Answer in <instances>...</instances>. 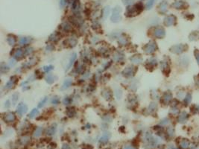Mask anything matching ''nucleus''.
Listing matches in <instances>:
<instances>
[{
  "label": "nucleus",
  "mask_w": 199,
  "mask_h": 149,
  "mask_svg": "<svg viewBox=\"0 0 199 149\" xmlns=\"http://www.w3.org/2000/svg\"><path fill=\"white\" fill-rule=\"evenodd\" d=\"M60 102V99H58V97H54V98H53L52 99V104H58V103Z\"/></svg>",
  "instance_id": "obj_36"
},
{
  "label": "nucleus",
  "mask_w": 199,
  "mask_h": 149,
  "mask_svg": "<svg viewBox=\"0 0 199 149\" xmlns=\"http://www.w3.org/2000/svg\"><path fill=\"white\" fill-rule=\"evenodd\" d=\"M58 79V78H57V76H55V75H48L47 76H46V78H45V81H46V82L48 84H52V83H54V82Z\"/></svg>",
  "instance_id": "obj_12"
},
{
  "label": "nucleus",
  "mask_w": 199,
  "mask_h": 149,
  "mask_svg": "<svg viewBox=\"0 0 199 149\" xmlns=\"http://www.w3.org/2000/svg\"><path fill=\"white\" fill-rule=\"evenodd\" d=\"M175 17L174 16H169L165 18L164 22L166 25H172L175 23Z\"/></svg>",
  "instance_id": "obj_14"
},
{
  "label": "nucleus",
  "mask_w": 199,
  "mask_h": 149,
  "mask_svg": "<svg viewBox=\"0 0 199 149\" xmlns=\"http://www.w3.org/2000/svg\"><path fill=\"white\" fill-rule=\"evenodd\" d=\"M19 93H17V92H16V93H14L12 95V103L13 104H17V102L18 101V99H19Z\"/></svg>",
  "instance_id": "obj_24"
},
{
  "label": "nucleus",
  "mask_w": 199,
  "mask_h": 149,
  "mask_svg": "<svg viewBox=\"0 0 199 149\" xmlns=\"http://www.w3.org/2000/svg\"><path fill=\"white\" fill-rule=\"evenodd\" d=\"M30 140V138L28 136H24L21 139V142L23 144H24V145H25V144H27Z\"/></svg>",
  "instance_id": "obj_33"
},
{
  "label": "nucleus",
  "mask_w": 199,
  "mask_h": 149,
  "mask_svg": "<svg viewBox=\"0 0 199 149\" xmlns=\"http://www.w3.org/2000/svg\"><path fill=\"white\" fill-rule=\"evenodd\" d=\"M164 35H165V32H164V30L161 28H158L154 31V36L160 38V37H163Z\"/></svg>",
  "instance_id": "obj_10"
},
{
  "label": "nucleus",
  "mask_w": 199,
  "mask_h": 149,
  "mask_svg": "<svg viewBox=\"0 0 199 149\" xmlns=\"http://www.w3.org/2000/svg\"><path fill=\"white\" fill-rule=\"evenodd\" d=\"M60 5L63 7V6H64L65 5H66V1H65V0H60Z\"/></svg>",
  "instance_id": "obj_42"
},
{
  "label": "nucleus",
  "mask_w": 199,
  "mask_h": 149,
  "mask_svg": "<svg viewBox=\"0 0 199 149\" xmlns=\"http://www.w3.org/2000/svg\"><path fill=\"white\" fill-rule=\"evenodd\" d=\"M17 77H15V76L12 77V78H11V79H10V80L8 81V83L6 84L5 88H7V89H11V88H12V87H14V85L16 84V83H17Z\"/></svg>",
  "instance_id": "obj_7"
},
{
  "label": "nucleus",
  "mask_w": 199,
  "mask_h": 149,
  "mask_svg": "<svg viewBox=\"0 0 199 149\" xmlns=\"http://www.w3.org/2000/svg\"><path fill=\"white\" fill-rule=\"evenodd\" d=\"M27 110H28V107L25 104H24L23 103H20L19 104H18L17 108V112L20 116L24 115L25 113L27 112Z\"/></svg>",
  "instance_id": "obj_4"
},
{
  "label": "nucleus",
  "mask_w": 199,
  "mask_h": 149,
  "mask_svg": "<svg viewBox=\"0 0 199 149\" xmlns=\"http://www.w3.org/2000/svg\"><path fill=\"white\" fill-rule=\"evenodd\" d=\"M23 55H24V51H23L22 49H17L16 51H15V52L14 53V59H21L23 57Z\"/></svg>",
  "instance_id": "obj_9"
},
{
  "label": "nucleus",
  "mask_w": 199,
  "mask_h": 149,
  "mask_svg": "<svg viewBox=\"0 0 199 149\" xmlns=\"http://www.w3.org/2000/svg\"><path fill=\"white\" fill-rule=\"evenodd\" d=\"M136 69L133 66H128V67L125 68V69L122 72V74L126 77H131L135 73Z\"/></svg>",
  "instance_id": "obj_5"
},
{
  "label": "nucleus",
  "mask_w": 199,
  "mask_h": 149,
  "mask_svg": "<svg viewBox=\"0 0 199 149\" xmlns=\"http://www.w3.org/2000/svg\"><path fill=\"white\" fill-rule=\"evenodd\" d=\"M8 70H9V69H8V67L6 65L2 64V66H1V72H2V73L6 72H8Z\"/></svg>",
  "instance_id": "obj_34"
},
{
  "label": "nucleus",
  "mask_w": 199,
  "mask_h": 149,
  "mask_svg": "<svg viewBox=\"0 0 199 149\" xmlns=\"http://www.w3.org/2000/svg\"><path fill=\"white\" fill-rule=\"evenodd\" d=\"M53 69V66L52 65H49V66H45L43 67V71L45 72H49V71L52 70Z\"/></svg>",
  "instance_id": "obj_31"
},
{
  "label": "nucleus",
  "mask_w": 199,
  "mask_h": 149,
  "mask_svg": "<svg viewBox=\"0 0 199 149\" xmlns=\"http://www.w3.org/2000/svg\"><path fill=\"white\" fill-rule=\"evenodd\" d=\"M125 5H131L132 2H134V0H122Z\"/></svg>",
  "instance_id": "obj_38"
},
{
  "label": "nucleus",
  "mask_w": 199,
  "mask_h": 149,
  "mask_svg": "<svg viewBox=\"0 0 199 149\" xmlns=\"http://www.w3.org/2000/svg\"><path fill=\"white\" fill-rule=\"evenodd\" d=\"M124 58V54L118 52H116L114 54H113V59L116 60V61H121L122 59Z\"/></svg>",
  "instance_id": "obj_17"
},
{
  "label": "nucleus",
  "mask_w": 199,
  "mask_h": 149,
  "mask_svg": "<svg viewBox=\"0 0 199 149\" xmlns=\"http://www.w3.org/2000/svg\"><path fill=\"white\" fill-rule=\"evenodd\" d=\"M15 64H16V61H15L14 59H12V60H10V65H11V66H14Z\"/></svg>",
  "instance_id": "obj_41"
},
{
  "label": "nucleus",
  "mask_w": 199,
  "mask_h": 149,
  "mask_svg": "<svg viewBox=\"0 0 199 149\" xmlns=\"http://www.w3.org/2000/svg\"><path fill=\"white\" fill-rule=\"evenodd\" d=\"M123 149H136V148L133 146H125Z\"/></svg>",
  "instance_id": "obj_43"
},
{
  "label": "nucleus",
  "mask_w": 199,
  "mask_h": 149,
  "mask_svg": "<svg viewBox=\"0 0 199 149\" xmlns=\"http://www.w3.org/2000/svg\"><path fill=\"white\" fill-rule=\"evenodd\" d=\"M31 38L29 37H23L19 40V44L20 45H26L30 43Z\"/></svg>",
  "instance_id": "obj_20"
},
{
  "label": "nucleus",
  "mask_w": 199,
  "mask_h": 149,
  "mask_svg": "<svg viewBox=\"0 0 199 149\" xmlns=\"http://www.w3.org/2000/svg\"><path fill=\"white\" fill-rule=\"evenodd\" d=\"M110 137V133H104V134L101 137L100 139V141L101 142H105L108 141Z\"/></svg>",
  "instance_id": "obj_22"
},
{
  "label": "nucleus",
  "mask_w": 199,
  "mask_h": 149,
  "mask_svg": "<svg viewBox=\"0 0 199 149\" xmlns=\"http://www.w3.org/2000/svg\"><path fill=\"white\" fill-rule=\"evenodd\" d=\"M35 63H36V60H35V59H32L31 60H29V62L27 63L28 66H32L33 65H34Z\"/></svg>",
  "instance_id": "obj_39"
},
{
  "label": "nucleus",
  "mask_w": 199,
  "mask_h": 149,
  "mask_svg": "<svg viewBox=\"0 0 199 149\" xmlns=\"http://www.w3.org/2000/svg\"><path fill=\"white\" fill-rule=\"evenodd\" d=\"M121 11L122 9L119 6H116L113 9V12H112L111 15V20L113 23H118L122 19V16H121Z\"/></svg>",
  "instance_id": "obj_2"
},
{
  "label": "nucleus",
  "mask_w": 199,
  "mask_h": 149,
  "mask_svg": "<svg viewBox=\"0 0 199 149\" xmlns=\"http://www.w3.org/2000/svg\"><path fill=\"white\" fill-rule=\"evenodd\" d=\"M63 28L65 30V31H69V30H70L71 29V26L70 25L68 24V23H63Z\"/></svg>",
  "instance_id": "obj_37"
},
{
  "label": "nucleus",
  "mask_w": 199,
  "mask_h": 149,
  "mask_svg": "<svg viewBox=\"0 0 199 149\" xmlns=\"http://www.w3.org/2000/svg\"><path fill=\"white\" fill-rule=\"evenodd\" d=\"M155 1L156 0H149V1L148 2V3L146 4V9H148V10L151 9L153 7V5H154V4L155 3Z\"/></svg>",
  "instance_id": "obj_28"
},
{
  "label": "nucleus",
  "mask_w": 199,
  "mask_h": 149,
  "mask_svg": "<svg viewBox=\"0 0 199 149\" xmlns=\"http://www.w3.org/2000/svg\"><path fill=\"white\" fill-rule=\"evenodd\" d=\"M7 41L10 45H14L17 42V40L14 35H8L7 37Z\"/></svg>",
  "instance_id": "obj_15"
},
{
  "label": "nucleus",
  "mask_w": 199,
  "mask_h": 149,
  "mask_svg": "<svg viewBox=\"0 0 199 149\" xmlns=\"http://www.w3.org/2000/svg\"><path fill=\"white\" fill-rule=\"evenodd\" d=\"M68 42L69 43V45H75L76 43H77V40H76L75 38H69V40H68Z\"/></svg>",
  "instance_id": "obj_32"
},
{
  "label": "nucleus",
  "mask_w": 199,
  "mask_h": 149,
  "mask_svg": "<svg viewBox=\"0 0 199 149\" xmlns=\"http://www.w3.org/2000/svg\"><path fill=\"white\" fill-rule=\"evenodd\" d=\"M110 14V7H106L104 10H103V15L104 17L106 18L108 16V14Z\"/></svg>",
  "instance_id": "obj_30"
},
{
  "label": "nucleus",
  "mask_w": 199,
  "mask_h": 149,
  "mask_svg": "<svg viewBox=\"0 0 199 149\" xmlns=\"http://www.w3.org/2000/svg\"><path fill=\"white\" fill-rule=\"evenodd\" d=\"M38 114H39V110L37 109H34L30 112L28 116H29V118H31V119H32V118L37 116Z\"/></svg>",
  "instance_id": "obj_21"
},
{
  "label": "nucleus",
  "mask_w": 199,
  "mask_h": 149,
  "mask_svg": "<svg viewBox=\"0 0 199 149\" xmlns=\"http://www.w3.org/2000/svg\"><path fill=\"white\" fill-rule=\"evenodd\" d=\"M43 131V128L42 127H37L35 131L34 132V137H39L40 135H41Z\"/></svg>",
  "instance_id": "obj_23"
},
{
  "label": "nucleus",
  "mask_w": 199,
  "mask_h": 149,
  "mask_svg": "<svg viewBox=\"0 0 199 149\" xmlns=\"http://www.w3.org/2000/svg\"><path fill=\"white\" fill-rule=\"evenodd\" d=\"M3 119L7 123H11L14 122L16 119V116L12 112H7L4 114Z\"/></svg>",
  "instance_id": "obj_3"
},
{
  "label": "nucleus",
  "mask_w": 199,
  "mask_h": 149,
  "mask_svg": "<svg viewBox=\"0 0 199 149\" xmlns=\"http://www.w3.org/2000/svg\"><path fill=\"white\" fill-rule=\"evenodd\" d=\"M33 52V49L32 48H31V47H28L27 49H25V51H24V54H26V55H28L30 54L31 53H32Z\"/></svg>",
  "instance_id": "obj_35"
},
{
  "label": "nucleus",
  "mask_w": 199,
  "mask_h": 149,
  "mask_svg": "<svg viewBox=\"0 0 199 149\" xmlns=\"http://www.w3.org/2000/svg\"><path fill=\"white\" fill-rule=\"evenodd\" d=\"M71 7L73 11H78L80 9V2L79 0H72L71 2Z\"/></svg>",
  "instance_id": "obj_8"
},
{
  "label": "nucleus",
  "mask_w": 199,
  "mask_h": 149,
  "mask_svg": "<svg viewBox=\"0 0 199 149\" xmlns=\"http://www.w3.org/2000/svg\"><path fill=\"white\" fill-rule=\"evenodd\" d=\"M55 131H56V125H52L50 127H49L48 129H47V134L48 135H53L54 133V132H55Z\"/></svg>",
  "instance_id": "obj_19"
},
{
  "label": "nucleus",
  "mask_w": 199,
  "mask_h": 149,
  "mask_svg": "<svg viewBox=\"0 0 199 149\" xmlns=\"http://www.w3.org/2000/svg\"><path fill=\"white\" fill-rule=\"evenodd\" d=\"M167 7H168V4L166 2H163L160 4V5H159V11L160 13H163V14H164L167 11Z\"/></svg>",
  "instance_id": "obj_13"
},
{
  "label": "nucleus",
  "mask_w": 199,
  "mask_h": 149,
  "mask_svg": "<svg viewBox=\"0 0 199 149\" xmlns=\"http://www.w3.org/2000/svg\"><path fill=\"white\" fill-rule=\"evenodd\" d=\"M47 100H48V98H46V97L44 98V99L39 103V104H38V108H41V107H43L45 105V104L46 103Z\"/></svg>",
  "instance_id": "obj_29"
},
{
  "label": "nucleus",
  "mask_w": 199,
  "mask_h": 149,
  "mask_svg": "<svg viewBox=\"0 0 199 149\" xmlns=\"http://www.w3.org/2000/svg\"><path fill=\"white\" fill-rule=\"evenodd\" d=\"M76 58H77V54H76L75 53H73V54H72V56H71L70 60H69V61L67 66H66V70L69 69L71 67H72V66L73 63L75 62V60H76Z\"/></svg>",
  "instance_id": "obj_11"
},
{
  "label": "nucleus",
  "mask_w": 199,
  "mask_h": 149,
  "mask_svg": "<svg viewBox=\"0 0 199 149\" xmlns=\"http://www.w3.org/2000/svg\"><path fill=\"white\" fill-rule=\"evenodd\" d=\"M72 79H66L63 82V84L62 85V87H61V89L62 90H66V89H67L69 88V87L71 86V84H72Z\"/></svg>",
  "instance_id": "obj_16"
},
{
  "label": "nucleus",
  "mask_w": 199,
  "mask_h": 149,
  "mask_svg": "<svg viewBox=\"0 0 199 149\" xmlns=\"http://www.w3.org/2000/svg\"><path fill=\"white\" fill-rule=\"evenodd\" d=\"M70 102V100L69 98H65L64 100H63V104H69Z\"/></svg>",
  "instance_id": "obj_40"
},
{
  "label": "nucleus",
  "mask_w": 199,
  "mask_h": 149,
  "mask_svg": "<svg viewBox=\"0 0 199 149\" xmlns=\"http://www.w3.org/2000/svg\"><path fill=\"white\" fill-rule=\"evenodd\" d=\"M130 60L132 63H140L142 62V58L140 56H133L132 58H131Z\"/></svg>",
  "instance_id": "obj_18"
},
{
  "label": "nucleus",
  "mask_w": 199,
  "mask_h": 149,
  "mask_svg": "<svg viewBox=\"0 0 199 149\" xmlns=\"http://www.w3.org/2000/svg\"><path fill=\"white\" fill-rule=\"evenodd\" d=\"M183 5H184V3H183L182 1H177V2H175L174 4H173L172 6L176 8H181L183 6Z\"/></svg>",
  "instance_id": "obj_25"
},
{
  "label": "nucleus",
  "mask_w": 199,
  "mask_h": 149,
  "mask_svg": "<svg viewBox=\"0 0 199 149\" xmlns=\"http://www.w3.org/2000/svg\"><path fill=\"white\" fill-rule=\"evenodd\" d=\"M142 9H143V6H142V5L140 2L134 5H129L127 8L125 15L127 17L136 16V15H138L139 14L141 13Z\"/></svg>",
  "instance_id": "obj_1"
},
{
  "label": "nucleus",
  "mask_w": 199,
  "mask_h": 149,
  "mask_svg": "<svg viewBox=\"0 0 199 149\" xmlns=\"http://www.w3.org/2000/svg\"><path fill=\"white\" fill-rule=\"evenodd\" d=\"M155 49H156V44L154 43H150L149 44H147L144 48L145 52L149 54L154 52Z\"/></svg>",
  "instance_id": "obj_6"
},
{
  "label": "nucleus",
  "mask_w": 199,
  "mask_h": 149,
  "mask_svg": "<svg viewBox=\"0 0 199 149\" xmlns=\"http://www.w3.org/2000/svg\"><path fill=\"white\" fill-rule=\"evenodd\" d=\"M102 95H103V96L106 99H110V98H111V94H110V91H109V90H104V91H103Z\"/></svg>",
  "instance_id": "obj_27"
},
{
  "label": "nucleus",
  "mask_w": 199,
  "mask_h": 149,
  "mask_svg": "<svg viewBox=\"0 0 199 149\" xmlns=\"http://www.w3.org/2000/svg\"><path fill=\"white\" fill-rule=\"evenodd\" d=\"M119 43L122 45H124L125 44L127 43V39L125 38V37H123V36H122V37H120L119 38Z\"/></svg>",
  "instance_id": "obj_26"
}]
</instances>
